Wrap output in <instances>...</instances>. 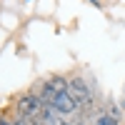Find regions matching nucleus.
Listing matches in <instances>:
<instances>
[{"instance_id": "f257e3e1", "label": "nucleus", "mask_w": 125, "mask_h": 125, "mask_svg": "<svg viewBox=\"0 0 125 125\" xmlns=\"http://www.w3.org/2000/svg\"><path fill=\"white\" fill-rule=\"evenodd\" d=\"M18 115L38 125L40 115H43V100H40V95H33V93L20 95V100H18Z\"/></svg>"}, {"instance_id": "f03ea898", "label": "nucleus", "mask_w": 125, "mask_h": 125, "mask_svg": "<svg viewBox=\"0 0 125 125\" xmlns=\"http://www.w3.org/2000/svg\"><path fill=\"white\" fill-rule=\"evenodd\" d=\"M68 83H70V95L80 103V108H85V105L93 103V93H90V88H88L80 78H73V80H68Z\"/></svg>"}, {"instance_id": "7ed1b4c3", "label": "nucleus", "mask_w": 125, "mask_h": 125, "mask_svg": "<svg viewBox=\"0 0 125 125\" xmlns=\"http://www.w3.org/2000/svg\"><path fill=\"white\" fill-rule=\"evenodd\" d=\"M95 125H120V123H118V118H113V115H108V113H105V115H100V118H98Z\"/></svg>"}, {"instance_id": "20e7f679", "label": "nucleus", "mask_w": 125, "mask_h": 125, "mask_svg": "<svg viewBox=\"0 0 125 125\" xmlns=\"http://www.w3.org/2000/svg\"><path fill=\"white\" fill-rule=\"evenodd\" d=\"M13 125H33V123H30V120H25V118H20V115H18V120H15Z\"/></svg>"}, {"instance_id": "39448f33", "label": "nucleus", "mask_w": 125, "mask_h": 125, "mask_svg": "<svg viewBox=\"0 0 125 125\" xmlns=\"http://www.w3.org/2000/svg\"><path fill=\"white\" fill-rule=\"evenodd\" d=\"M90 3H93V5H95V8H100V0H90Z\"/></svg>"}, {"instance_id": "423d86ee", "label": "nucleus", "mask_w": 125, "mask_h": 125, "mask_svg": "<svg viewBox=\"0 0 125 125\" xmlns=\"http://www.w3.org/2000/svg\"><path fill=\"white\" fill-rule=\"evenodd\" d=\"M0 125H13V123H8V120H0Z\"/></svg>"}, {"instance_id": "0eeeda50", "label": "nucleus", "mask_w": 125, "mask_h": 125, "mask_svg": "<svg viewBox=\"0 0 125 125\" xmlns=\"http://www.w3.org/2000/svg\"><path fill=\"white\" fill-rule=\"evenodd\" d=\"M123 108H125V95H123Z\"/></svg>"}]
</instances>
